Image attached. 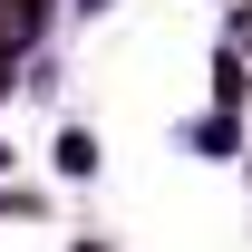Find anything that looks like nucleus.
<instances>
[{
  "label": "nucleus",
  "mask_w": 252,
  "mask_h": 252,
  "mask_svg": "<svg viewBox=\"0 0 252 252\" xmlns=\"http://www.w3.org/2000/svg\"><path fill=\"white\" fill-rule=\"evenodd\" d=\"M39 39V0H0V59H20Z\"/></svg>",
  "instance_id": "obj_1"
}]
</instances>
